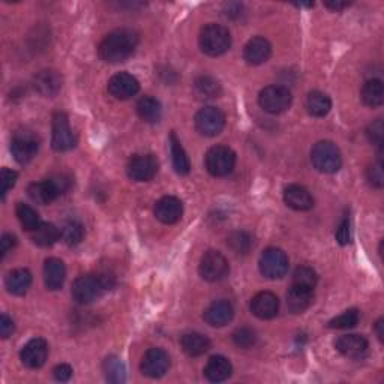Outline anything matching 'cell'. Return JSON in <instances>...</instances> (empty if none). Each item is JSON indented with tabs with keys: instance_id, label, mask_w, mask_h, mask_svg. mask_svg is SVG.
<instances>
[{
	"instance_id": "6da1fadb",
	"label": "cell",
	"mask_w": 384,
	"mask_h": 384,
	"mask_svg": "<svg viewBox=\"0 0 384 384\" xmlns=\"http://www.w3.org/2000/svg\"><path fill=\"white\" fill-rule=\"evenodd\" d=\"M137 46L138 35L134 30L117 29L102 39L98 53L105 63H120L133 56Z\"/></svg>"
},
{
	"instance_id": "7a4b0ae2",
	"label": "cell",
	"mask_w": 384,
	"mask_h": 384,
	"mask_svg": "<svg viewBox=\"0 0 384 384\" xmlns=\"http://www.w3.org/2000/svg\"><path fill=\"white\" fill-rule=\"evenodd\" d=\"M114 277L108 273H96V275H81L72 284V299L80 305H89L98 300L101 296L114 287Z\"/></svg>"
},
{
	"instance_id": "3957f363",
	"label": "cell",
	"mask_w": 384,
	"mask_h": 384,
	"mask_svg": "<svg viewBox=\"0 0 384 384\" xmlns=\"http://www.w3.org/2000/svg\"><path fill=\"white\" fill-rule=\"evenodd\" d=\"M200 48L211 58L223 56L232 47V35L227 27L211 23L201 29L199 37Z\"/></svg>"
},
{
	"instance_id": "277c9868",
	"label": "cell",
	"mask_w": 384,
	"mask_h": 384,
	"mask_svg": "<svg viewBox=\"0 0 384 384\" xmlns=\"http://www.w3.org/2000/svg\"><path fill=\"white\" fill-rule=\"evenodd\" d=\"M311 161L315 170L324 174L336 173L343 166L341 150L333 141H318L311 150Z\"/></svg>"
},
{
	"instance_id": "5b68a950",
	"label": "cell",
	"mask_w": 384,
	"mask_h": 384,
	"mask_svg": "<svg viewBox=\"0 0 384 384\" xmlns=\"http://www.w3.org/2000/svg\"><path fill=\"white\" fill-rule=\"evenodd\" d=\"M69 188L68 179L63 176H56V178H50L41 182H34L29 185L27 194L38 204H50L60 197L63 192H67Z\"/></svg>"
},
{
	"instance_id": "8992f818",
	"label": "cell",
	"mask_w": 384,
	"mask_h": 384,
	"mask_svg": "<svg viewBox=\"0 0 384 384\" xmlns=\"http://www.w3.org/2000/svg\"><path fill=\"white\" fill-rule=\"evenodd\" d=\"M291 92L284 86H267L258 95V104L270 114H281L291 107Z\"/></svg>"
},
{
	"instance_id": "52a82bcc",
	"label": "cell",
	"mask_w": 384,
	"mask_h": 384,
	"mask_svg": "<svg viewBox=\"0 0 384 384\" xmlns=\"http://www.w3.org/2000/svg\"><path fill=\"white\" fill-rule=\"evenodd\" d=\"M206 168L215 178H224L234 170L236 153L228 146H213L206 153Z\"/></svg>"
},
{
	"instance_id": "ba28073f",
	"label": "cell",
	"mask_w": 384,
	"mask_h": 384,
	"mask_svg": "<svg viewBox=\"0 0 384 384\" xmlns=\"http://www.w3.org/2000/svg\"><path fill=\"white\" fill-rule=\"evenodd\" d=\"M200 277L207 282H219L228 277L230 265L228 260L219 251L211 249L204 252L199 266Z\"/></svg>"
},
{
	"instance_id": "9c48e42d",
	"label": "cell",
	"mask_w": 384,
	"mask_h": 384,
	"mask_svg": "<svg viewBox=\"0 0 384 384\" xmlns=\"http://www.w3.org/2000/svg\"><path fill=\"white\" fill-rule=\"evenodd\" d=\"M260 272L267 279H279L289 272L290 261L285 252L279 248H267L260 257Z\"/></svg>"
},
{
	"instance_id": "30bf717a",
	"label": "cell",
	"mask_w": 384,
	"mask_h": 384,
	"mask_svg": "<svg viewBox=\"0 0 384 384\" xmlns=\"http://www.w3.org/2000/svg\"><path fill=\"white\" fill-rule=\"evenodd\" d=\"M77 145V138L69 126V119L63 112L53 114L51 146L56 152H68Z\"/></svg>"
},
{
	"instance_id": "8fae6325",
	"label": "cell",
	"mask_w": 384,
	"mask_h": 384,
	"mask_svg": "<svg viewBox=\"0 0 384 384\" xmlns=\"http://www.w3.org/2000/svg\"><path fill=\"white\" fill-rule=\"evenodd\" d=\"M195 128L204 137H215L221 134L225 126V116L216 107H204L195 114Z\"/></svg>"
},
{
	"instance_id": "7c38bea8",
	"label": "cell",
	"mask_w": 384,
	"mask_h": 384,
	"mask_svg": "<svg viewBox=\"0 0 384 384\" xmlns=\"http://www.w3.org/2000/svg\"><path fill=\"white\" fill-rule=\"evenodd\" d=\"M140 369L149 378H161L170 369V356L162 348H150L141 359Z\"/></svg>"
},
{
	"instance_id": "4fadbf2b",
	"label": "cell",
	"mask_w": 384,
	"mask_h": 384,
	"mask_svg": "<svg viewBox=\"0 0 384 384\" xmlns=\"http://www.w3.org/2000/svg\"><path fill=\"white\" fill-rule=\"evenodd\" d=\"M126 173L135 182H149L158 173V159L153 155H135L129 159Z\"/></svg>"
},
{
	"instance_id": "5bb4252c",
	"label": "cell",
	"mask_w": 384,
	"mask_h": 384,
	"mask_svg": "<svg viewBox=\"0 0 384 384\" xmlns=\"http://www.w3.org/2000/svg\"><path fill=\"white\" fill-rule=\"evenodd\" d=\"M39 141L32 133H15L11 141V152L18 164H27L37 157Z\"/></svg>"
},
{
	"instance_id": "9a60e30c",
	"label": "cell",
	"mask_w": 384,
	"mask_h": 384,
	"mask_svg": "<svg viewBox=\"0 0 384 384\" xmlns=\"http://www.w3.org/2000/svg\"><path fill=\"white\" fill-rule=\"evenodd\" d=\"M48 357V344L46 339L42 338H34L21 348L20 359L29 369H38L47 362Z\"/></svg>"
},
{
	"instance_id": "2e32d148",
	"label": "cell",
	"mask_w": 384,
	"mask_h": 384,
	"mask_svg": "<svg viewBox=\"0 0 384 384\" xmlns=\"http://www.w3.org/2000/svg\"><path fill=\"white\" fill-rule=\"evenodd\" d=\"M140 91V83L134 75L128 72H119L108 81V92L119 101H126Z\"/></svg>"
},
{
	"instance_id": "e0dca14e",
	"label": "cell",
	"mask_w": 384,
	"mask_h": 384,
	"mask_svg": "<svg viewBox=\"0 0 384 384\" xmlns=\"http://www.w3.org/2000/svg\"><path fill=\"white\" fill-rule=\"evenodd\" d=\"M279 311V299L270 291H261L251 300V312L260 320H270Z\"/></svg>"
},
{
	"instance_id": "ac0fdd59",
	"label": "cell",
	"mask_w": 384,
	"mask_h": 384,
	"mask_svg": "<svg viewBox=\"0 0 384 384\" xmlns=\"http://www.w3.org/2000/svg\"><path fill=\"white\" fill-rule=\"evenodd\" d=\"M182 215H183V204L178 197H173V195L162 197V199L158 200L155 204V216L162 224H167V225L176 224L178 221H180Z\"/></svg>"
},
{
	"instance_id": "d6986e66",
	"label": "cell",
	"mask_w": 384,
	"mask_h": 384,
	"mask_svg": "<svg viewBox=\"0 0 384 384\" xmlns=\"http://www.w3.org/2000/svg\"><path fill=\"white\" fill-rule=\"evenodd\" d=\"M272 56V44L263 37H256L248 41L244 48V59L248 65L257 67L265 63Z\"/></svg>"
},
{
	"instance_id": "ffe728a7",
	"label": "cell",
	"mask_w": 384,
	"mask_h": 384,
	"mask_svg": "<svg viewBox=\"0 0 384 384\" xmlns=\"http://www.w3.org/2000/svg\"><path fill=\"white\" fill-rule=\"evenodd\" d=\"M284 201L290 209L298 212L311 211L314 207V199L311 192L302 185H289L284 190Z\"/></svg>"
},
{
	"instance_id": "44dd1931",
	"label": "cell",
	"mask_w": 384,
	"mask_h": 384,
	"mask_svg": "<svg viewBox=\"0 0 384 384\" xmlns=\"http://www.w3.org/2000/svg\"><path fill=\"white\" fill-rule=\"evenodd\" d=\"M234 310L228 300H216L203 314L204 322L212 327H224L233 320Z\"/></svg>"
},
{
	"instance_id": "7402d4cb",
	"label": "cell",
	"mask_w": 384,
	"mask_h": 384,
	"mask_svg": "<svg viewBox=\"0 0 384 384\" xmlns=\"http://www.w3.org/2000/svg\"><path fill=\"white\" fill-rule=\"evenodd\" d=\"M34 87L39 95L46 98H54L62 89V77L54 69L41 71L35 75Z\"/></svg>"
},
{
	"instance_id": "603a6c76",
	"label": "cell",
	"mask_w": 384,
	"mask_h": 384,
	"mask_svg": "<svg viewBox=\"0 0 384 384\" xmlns=\"http://www.w3.org/2000/svg\"><path fill=\"white\" fill-rule=\"evenodd\" d=\"M65 278H67V269L63 261L59 258H47L44 263V284L51 291L60 290L63 287Z\"/></svg>"
},
{
	"instance_id": "cb8c5ba5",
	"label": "cell",
	"mask_w": 384,
	"mask_h": 384,
	"mask_svg": "<svg viewBox=\"0 0 384 384\" xmlns=\"http://www.w3.org/2000/svg\"><path fill=\"white\" fill-rule=\"evenodd\" d=\"M335 347L343 356L357 359L368 351V341L362 335H344L336 339Z\"/></svg>"
},
{
	"instance_id": "d4e9b609",
	"label": "cell",
	"mask_w": 384,
	"mask_h": 384,
	"mask_svg": "<svg viewBox=\"0 0 384 384\" xmlns=\"http://www.w3.org/2000/svg\"><path fill=\"white\" fill-rule=\"evenodd\" d=\"M314 302V290L300 287V285H291L287 293V306L290 312L302 314L310 308Z\"/></svg>"
},
{
	"instance_id": "484cf974",
	"label": "cell",
	"mask_w": 384,
	"mask_h": 384,
	"mask_svg": "<svg viewBox=\"0 0 384 384\" xmlns=\"http://www.w3.org/2000/svg\"><path fill=\"white\" fill-rule=\"evenodd\" d=\"M233 365L227 357L224 356H213L204 366V376L206 378L212 383H221L232 377Z\"/></svg>"
},
{
	"instance_id": "4316f807",
	"label": "cell",
	"mask_w": 384,
	"mask_h": 384,
	"mask_svg": "<svg viewBox=\"0 0 384 384\" xmlns=\"http://www.w3.org/2000/svg\"><path fill=\"white\" fill-rule=\"evenodd\" d=\"M180 344L183 351L191 357H199L207 353L211 348V339L203 333L199 332H191L182 336Z\"/></svg>"
},
{
	"instance_id": "83f0119b",
	"label": "cell",
	"mask_w": 384,
	"mask_h": 384,
	"mask_svg": "<svg viewBox=\"0 0 384 384\" xmlns=\"http://www.w3.org/2000/svg\"><path fill=\"white\" fill-rule=\"evenodd\" d=\"M32 285V273L27 269L11 270L5 278L6 290L14 296H23Z\"/></svg>"
},
{
	"instance_id": "f1b7e54d",
	"label": "cell",
	"mask_w": 384,
	"mask_h": 384,
	"mask_svg": "<svg viewBox=\"0 0 384 384\" xmlns=\"http://www.w3.org/2000/svg\"><path fill=\"white\" fill-rule=\"evenodd\" d=\"M306 112H308L314 117H324L331 112L332 101L326 93L314 91L308 96H306Z\"/></svg>"
},
{
	"instance_id": "f546056e",
	"label": "cell",
	"mask_w": 384,
	"mask_h": 384,
	"mask_svg": "<svg viewBox=\"0 0 384 384\" xmlns=\"http://www.w3.org/2000/svg\"><path fill=\"white\" fill-rule=\"evenodd\" d=\"M170 149H171V159H173V167L176 170V173H179L182 176L188 174L191 171V162L188 155H186V152L182 146L180 140L176 137V134L173 133L170 135Z\"/></svg>"
},
{
	"instance_id": "4dcf8cb0",
	"label": "cell",
	"mask_w": 384,
	"mask_h": 384,
	"mask_svg": "<svg viewBox=\"0 0 384 384\" xmlns=\"http://www.w3.org/2000/svg\"><path fill=\"white\" fill-rule=\"evenodd\" d=\"M362 101L371 108L381 107L384 102V86L381 80H368L362 87Z\"/></svg>"
},
{
	"instance_id": "1f68e13d",
	"label": "cell",
	"mask_w": 384,
	"mask_h": 384,
	"mask_svg": "<svg viewBox=\"0 0 384 384\" xmlns=\"http://www.w3.org/2000/svg\"><path fill=\"white\" fill-rule=\"evenodd\" d=\"M137 113H138L140 119L145 120V122L157 124L161 119L162 108H161L159 101H157L155 98L145 96L137 102Z\"/></svg>"
},
{
	"instance_id": "d6a6232c",
	"label": "cell",
	"mask_w": 384,
	"mask_h": 384,
	"mask_svg": "<svg viewBox=\"0 0 384 384\" xmlns=\"http://www.w3.org/2000/svg\"><path fill=\"white\" fill-rule=\"evenodd\" d=\"M60 239V230L50 223H42L38 230L32 233L34 244L41 248H50Z\"/></svg>"
},
{
	"instance_id": "836d02e7",
	"label": "cell",
	"mask_w": 384,
	"mask_h": 384,
	"mask_svg": "<svg viewBox=\"0 0 384 384\" xmlns=\"http://www.w3.org/2000/svg\"><path fill=\"white\" fill-rule=\"evenodd\" d=\"M15 213H17V218H18L21 227H23L29 233H34L35 230H38L39 225L42 224L38 212L34 209V207H30L29 204L17 203Z\"/></svg>"
},
{
	"instance_id": "e575fe53",
	"label": "cell",
	"mask_w": 384,
	"mask_h": 384,
	"mask_svg": "<svg viewBox=\"0 0 384 384\" xmlns=\"http://www.w3.org/2000/svg\"><path fill=\"white\" fill-rule=\"evenodd\" d=\"M194 91L199 98L211 100V98H216L219 93H221V86H219V83L215 79H212V77L201 75L195 80Z\"/></svg>"
},
{
	"instance_id": "d590c367",
	"label": "cell",
	"mask_w": 384,
	"mask_h": 384,
	"mask_svg": "<svg viewBox=\"0 0 384 384\" xmlns=\"http://www.w3.org/2000/svg\"><path fill=\"white\" fill-rule=\"evenodd\" d=\"M227 245L232 248L236 254H248L251 248L254 246V239L246 232H233L227 237Z\"/></svg>"
},
{
	"instance_id": "8d00e7d4",
	"label": "cell",
	"mask_w": 384,
	"mask_h": 384,
	"mask_svg": "<svg viewBox=\"0 0 384 384\" xmlns=\"http://www.w3.org/2000/svg\"><path fill=\"white\" fill-rule=\"evenodd\" d=\"M60 237L67 245H79L84 237V227L79 221H68L60 230Z\"/></svg>"
},
{
	"instance_id": "74e56055",
	"label": "cell",
	"mask_w": 384,
	"mask_h": 384,
	"mask_svg": "<svg viewBox=\"0 0 384 384\" xmlns=\"http://www.w3.org/2000/svg\"><path fill=\"white\" fill-rule=\"evenodd\" d=\"M105 378L110 383H124L125 381V366L117 357H108L104 362Z\"/></svg>"
},
{
	"instance_id": "f35d334b",
	"label": "cell",
	"mask_w": 384,
	"mask_h": 384,
	"mask_svg": "<svg viewBox=\"0 0 384 384\" xmlns=\"http://www.w3.org/2000/svg\"><path fill=\"white\" fill-rule=\"evenodd\" d=\"M317 282H318L317 272L308 266H300V267L296 269L293 273V284L294 285H300V287L314 290Z\"/></svg>"
},
{
	"instance_id": "ab89813d",
	"label": "cell",
	"mask_w": 384,
	"mask_h": 384,
	"mask_svg": "<svg viewBox=\"0 0 384 384\" xmlns=\"http://www.w3.org/2000/svg\"><path fill=\"white\" fill-rule=\"evenodd\" d=\"M360 320V314L357 310H348L343 312L341 315H338L332 318L331 322L327 323L329 329H351L355 327Z\"/></svg>"
},
{
	"instance_id": "60d3db41",
	"label": "cell",
	"mask_w": 384,
	"mask_h": 384,
	"mask_svg": "<svg viewBox=\"0 0 384 384\" xmlns=\"http://www.w3.org/2000/svg\"><path fill=\"white\" fill-rule=\"evenodd\" d=\"M233 343L239 347V348H252L257 343V335L256 332L252 331L249 327H239L233 333Z\"/></svg>"
},
{
	"instance_id": "b9f144b4",
	"label": "cell",
	"mask_w": 384,
	"mask_h": 384,
	"mask_svg": "<svg viewBox=\"0 0 384 384\" xmlns=\"http://www.w3.org/2000/svg\"><path fill=\"white\" fill-rule=\"evenodd\" d=\"M366 135L371 143H374L377 147H383V138H384V125L383 120L377 119L376 122H372L368 129H366Z\"/></svg>"
},
{
	"instance_id": "7bdbcfd3",
	"label": "cell",
	"mask_w": 384,
	"mask_h": 384,
	"mask_svg": "<svg viewBox=\"0 0 384 384\" xmlns=\"http://www.w3.org/2000/svg\"><path fill=\"white\" fill-rule=\"evenodd\" d=\"M368 180L372 186L376 188H383L384 185V174H383V162L378 159L377 162L372 164V166L368 168Z\"/></svg>"
},
{
	"instance_id": "ee69618b",
	"label": "cell",
	"mask_w": 384,
	"mask_h": 384,
	"mask_svg": "<svg viewBox=\"0 0 384 384\" xmlns=\"http://www.w3.org/2000/svg\"><path fill=\"white\" fill-rule=\"evenodd\" d=\"M18 179V174L14 170L9 168H2V173H0V183H2V199H5L6 192L14 188Z\"/></svg>"
},
{
	"instance_id": "f6af8a7d",
	"label": "cell",
	"mask_w": 384,
	"mask_h": 384,
	"mask_svg": "<svg viewBox=\"0 0 384 384\" xmlns=\"http://www.w3.org/2000/svg\"><path fill=\"white\" fill-rule=\"evenodd\" d=\"M338 244L339 245H348L351 242V228H350V219L344 218L341 224L336 228V234H335Z\"/></svg>"
},
{
	"instance_id": "bcb514c9",
	"label": "cell",
	"mask_w": 384,
	"mask_h": 384,
	"mask_svg": "<svg viewBox=\"0 0 384 384\" xmlns=\"http://www.w3.org/2000/svg\"><path fill=\"white\" fill-rule=\"evenodd\" d=\"M14 331H15L14 322L11 320L6 314H2V317H0V336L6 339L14 333Z\"/></svg>"
},
{
	"instance_id": "7dc6e473",
	"label": "cell",
	"mask_w": 384,
	"mask_h": 384,
	"mask_svg": "<svg viewBox=\"0 0 384 384\" xmlns=\"http://www.w3.org/2000/svg\"><path fill=\"white\" fill-rule=\"evenodd\" d=\"M53 376H54V378H56L58 381L65 383V381H68L72 377V368L69 365H67V364L58 365L56 368L53 369Z\"/></svg>"
},
{
	"instance_id": "c3c4849f",
	"label": "cell",
	"mask_w": 384,
	"mask_h": 384,
	"mask_svg": "<svg viewBox=\"0 0 384 384\" xmlns=\"http://www.w3.org/2000/svg\"><path fill=\"white\" fill-rule=\"evenodd\" d=\"M17 245V237L13 234H4L0 239V256L5 257L8 252Z\"/></svg>"
},
{
	"instance_id": "681fc988",
	"label": "cell",
	"mask_w": 384,
	"mask_h": 384,
	"mask_svg": "<svg viewBox=\"0 0 384 384\" xmlns=\"http://www.w3.org/2000/svg\"><path fill=\"white\" fill-rule=\"evenodd\" d=\"M350 4H345V2H326L324 6L329 8V9H332V11H341L344 8H347Z\"/></svg>"
},
{
	"instance_id": "f907efd6",
	"label": "cell",
	"mask_w": 384,
	"mask_h": 384,
	"mask_svg": "<svg viewBox=\"0 0 384 384\" xmlns=\"http://www.w3.org/2000/svg\"><path fill=\"white\" fill-rule=\"evenodd\" d=\"M376 333H377L380 341L383 343L384 341V320L383 318H380V320L376 323Z\"/></svg>"
}]
</instances>
